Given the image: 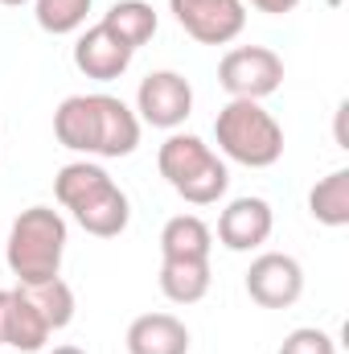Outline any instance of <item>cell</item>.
<instances>
[{
    "label": "cell",
    "instance_id": "obj_1",
    "mask_svg": "<svg viewBox=\"0 0 349 354\" xmlns=\"http://www.w3.org/2000/svg\"><path fill=\"white\" fill-rule=\"evenodd\" d=\"M54 136L70 153L132 157L140 145V115L115 95H66L54 111Z\"/></svg>",
    "mask_w": 349,
    "mask_h": 354
},
{
    "label": "cell",
    "instance_id": "obj_2",
    "mask_svg": "<svg viewBox=\"0 0 349 354\" xmlns=\"http://www.w3.org/2000/svg\"><path fill=\"white\" fill-rule=\"evenodd\" d=\"M54 194L74 214V223L94 239H115L128 231V218H132L128 194L115 185V177L103 165H94V161L62 165L54 177Z\"/></svg>",
    "mask_w": 349,
    "mask_h": 354
},
{
    "label": "cell",
    "instance_id": "obj_3",
    "mask_svg": "<svg viewBox=\"0 0 349 354\" xmlns=\"http://www.w3.org/2000/svg\"><path fill=\"white\" fill-rule=\"evenodd\" d=\"M62 256H66V218L54 206H29L12 218L4 260L17 284H46L62 276Z\"/></svg>",
    "mask_w": 349,
    "mask_h": 354
},
{
    "label": "cell",
    "instance_id": "obj_4",
    "mask_svg": "<svg viewBox=\"0 0 349 354\" xmlns=\"http://www.w3.org/2000/svg\"><path fill=\"white\" fill-rule=\"evenodd\" d=\"M157 169L173 185V194H181L193 206H214L226 185H230V169L226 161L193 132H173L161 153H157Z\"/></svg>",
    "mask_w": 349,
    "mask_h": 354
},
{
    "label": "cell",
    "instance_id": "obj_5",
    "mask_svg": "<svg viewBox=\"0 0 349 354\" xmlns=\"http://www.w3.org/2000/svg\"><path fill=\"white\" fill-rule=\"evenodd\" d=\"M214 136L218 149L247 169H271L283 157V128L259 99H230L214 120Z\"/></svg>",
    "mask_w": 349,
    "mask_h": 354
},
{
    "label": "cell",
    "instance_id": "obj_6",
    "mask_svg": "<svg viewBox=\"0 0 349 354\" xmlns=\"http://www.w3.org/2000/svg\"><path fill=\"white\" fill-rule=\"evenodd\" d=\"M218 83L230 99H267L283 87V58L267 46H235L218 62Z\"/></svg>",
    "mask_w": 349,
    "mask_h": 354
},
{
    "label": "cell",
    "instance_id": "obj_7",
    "mask_svg": "<svg viewBox=\"0 0 349 354\" xmlns=\"http://www.w3.org/2000/svg\"><path fill=\"white\" fill-rule=\"evenodd\" d=\"M169 12L201 46H230L247 29V4L243 0H169Z\"/></svg>",
    "mask_w": 349,
    "mask_h": 354
},
{
    "label": "cell",
    "instance_id": "obj_8",
    "mask_svg": "<svg viewBox=\"0 0 349 354\" xmlns=\"http://www.w3.org/2000/svg\"><path fill=\"white\" fill-rule=\"evenodd\" d=\"M136 111H140L144 124L177 132L189 120V111H193V87H189V79L177 75V71H152L148 79H140Z\"/></svg>",
    "mask_w": 349,
    "mask_h": 354
},
{
    "label": "cell",
    "instance_id": "obj_9",
    "mask_svg": "<svg viewBox=\"0 0 349 354\" xmlns=\"http://www.w3.org/2000/svg\"><path fill=\"white\" fill-rule=\"evenodd\" d=\"M304 292V268L296 256L283 252H263L247 268V297L259 309H292Z\"/></svg>",
    "mask_w": 349,
    "mask_h": 354
},
{
    "label": "cell",
    "instance_id": "obj_10",
    "mask_svg": "<svg viewBox=\"0 0 349 354\" xmlns=\"http://www.w3.org/2000/svg\"><path fill=\"white\" fill-rule=\"evenodd\" d=\"M271 227H275V214H271V202L267 198H235L222 214H218V243L226 252H255L271 239Z\"/></svg>",
    "mask_w": 349,
    "mask_h": 354
},
{
    "label": "cell",
    "instance_id": "obj_11",
    "mask_svg": "<svg viewBox=\"0 0 349 354\" xmlns=\"http://www.w3.org/2000/svg\"><path fill=\"white\" fill-rule=\"evenodd\" d=\"M74 66L87 79H94V83H111V79H119L132 66V50L115 33H107L103 25H94V29H87L74 41Z\"/></svg>",
    "mask_w": 349,
    "mask_h": 354
},
{
    "label": "cell",
    "instance_id": "obj_12",
    "mask_svg": "<svg viewBox=\"0 0 349 354\" xmlns=\"http://www.w3.org/2000/svg\"><path fill=\"white\" fill-rule=\"evenodd\" d=\"M123 342L128 354H189V330L173 313H140Z\"/></svg>",
    "mask_w": 349,
    "mask_h": 354
},
{
    "label": "cell",
    "instance_id": "obj_13",
    "mask_svg": "<svg viewBox=\"0 0 349 354\" xmlns=\"http://www.w3.org/2000/svg\"><path fill=\"white\" fill-rule=\"evenodd\" d=\"M50 322L41 317V309L33 305V297L17 284L12 288V301H8V326H4V346L25 354H37L46 342H50Z\"/></svg>",
    "mask_w": 349,
    "mask_h": 354
},
{
    "label": "cell",
    "instance_id": "obj_14",
    "mask_svg": "<svg viewBox=\"0 0 349 354\" xmlns=\"http://www.w3.org/2000/svg\"><path fill=\"white\" fill-rule=\"evenodd\" d=\"M99 25H103L107 33H115V37L136 54L140 46H148V41L157 37L161 17H157V8H152L148 0H119V4H111V8L103 12Z\"/></svg>",
    "mask_w": 349,
    "mask_h": 354
},
{
    "label": "cell",
    "instance_id": "obj_15",
    "mask_svg": "<svg viewBox=\"0 0 349 354\" xmlns=\"http://www.w3.org/2000/svg\"><path fill=\"white\" fill-rule=\"evenodd\" d=\"M214 231L197 214H177L161 231V260H210Z\"/></svg>",
    "mask_w": 349,
    "mask_h": 354
},
{
    "label": "cell",
    "instance_id": "obj_16",
    "mask_svg": "<svg viewBox=\"0 0 349 354\" xmlns=\"http://www.w3.org/2000/svg\"><path fill=\"white\" fill-rule=\"evenodd\" d=\"M161 292L173 305H197L210 292V260H161Z\"/></svg>",
    "mask_w": 349,
    "mask_h": 354
},
{
    "label": "cell",
    "instance_id": "obj_17",
    "mask_svg": "<svg viewBox=\"0 0 349 354\" xmlns=\"http://www.w3.org/2000/svg\"><path fill=\"white\" fill-rule=\"evenodd\" d=\"M308 214L321 227H349V169H333L308 194Z\"/></svg>",
    "mask_w": 349,
    "mask_h": 354
},
{
    "label": "cell",
    "instance_id": "obj_18",
    "mask_svg": "<svg viewBox=\"0 0 349 354\" xmlns=\"http://www.w3.org/2000/svg\"><path fill=\"white\" fill-rule=\"evenodd\" d=\"M21 288L33 297V305L41 309V317L50 322V330H66L74 322V288L62 276H54L46 284H21Z\"/></svg>",
    "mask_w": 349,
    "mask_h": 354
},
{
    "label": "cell",
    "instance_id": "obj_19",
    "mask_svg": "<svg viewBox=\"0 0 349 354\" xmlns=\"http://www.w3.org/2000/svg\"><path fill=\"white\" fill-rule=\"evenodd\" d=\"M90 4H94V0H33V17H37V25H41L46 33L66 37V33L83 29Z\"/></svg>",
    "mask_w": 349,
    "mask_h": 354
},
{
    "label": "cell",
    "instance_id": "obj_20",
    "mask_svg": "<svg viewBox=\"0 0 349 354\" xmlns=\"http://www.w3.org/2000/svg\"><path fill=\"white\" fill-rule=\"evenodd\" d=\"M279 354H337V342L317 326H300L279 342Z\"/></svg>",
    "mask_w": 349,
    "mask_h": 354
},
{
    "label": "cell",
    "instance_id": "obj_21",
    "mask_svg": "<svg viewBox=\"0 0 349 354\" xmlns=\"http://www.w3.org/2000/svg\"><path fill=\"white\" fill-rule=\"evenodd\" d=\"M259 12H267V17H283V12H292L300 0H251Z\"/></svg>",
    "mask_w": 349,
    "mask_h": 354
},
{
    "label": "cell",
    "instance_id": "obj_22",
    "mask_svg": "<svg viewBox=\"0 0 349 354\" xmlns=\"http://www.w3.org/2000/svg\"><path fill=\"white\" fill-rule=\"evenodd\" d=\"M8 301H12V288H0V346H4V326H8Z\"/></svg>",
    "mask_w": 349,
    "mask_h": 354
},
{
    "label": "cell",
    "instance_id": "obj_23",
    "mask_svg": "<svg viewBox=\"0 0 349 354\" xmlns=\"http://www.w3.org/2000/svg\"><path fill=\"white\" fill-rule=\"evenodd\" d=\"M50 354H87V351H83V346H54Z\"/></svg>",
    "mask_w": 349,
    "mask_h": 354
},
{
    "label": "cell",
    "instance_id": "obj_24",
    "mask_svg": "<svg viewBox=\"0 0 349 354\" xmlns=\"http://www.w3.org/2000/svg\"><path fill=\"white\" fill-rule=\"evenodd\" d=\"M0 4H8V8H21V4H25V0H0Z\"/></svg>",
    "mask_w": 349,
    "mask_h": 354
}]
</instances>
